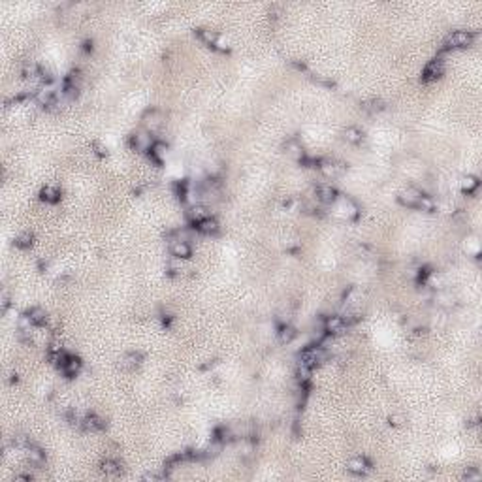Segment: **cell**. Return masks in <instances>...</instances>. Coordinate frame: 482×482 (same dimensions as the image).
<instances>
[{
  "label": "cell",
  "mask_w": 482,
  "mask_h": 482,
  "mask_svg": "<svg viewBox=\"0 0 482 482\" xmlns=\"http://www.w3.org/2000/svg\"><path fill=\"white\" fill-rule=\"evenodd\" d=\"M294 337H296V330L292 326H283L281 328V332H279V341L281 343H290Z\"/></svg>",
  "instance_id": "603a6c76"
},
{
  "label": "cell",
  "mask_w": 482,
  "mask_h": 482,
  "mask_svg": "<svg viewBox=\"0 0 482 482\" xmlns=\"http://www.w3.org/2000/svg\"><path fill=\"white\" fill-rule=\"evenodd\" d=\"M132 144H134V147L138 149V151H151L153 149V140H151V136L149 134H144V132H140V134H134L132 136Z\"/></svg>",
  "instance_id": "4fadbf2b"
},
{
  "label": "cell",
  "mask_w": 482,
  "mask_h": 482,
  "mask_svg": "<svg viewBox=\"0 0 482 482\" xmlns=\"http://www.w3.org/2000/svg\"><path fill=\"white\" fill-rule=\"evenodd\" d=\"M439 303L441 305H454V298H450V296H439Z\"/></svg>",
  "instance_id": "4dcf8cb0"
},
{
  "label": "cell",
  "mask_w": 482,
  "mask_h": 482,
  "mask_svg": "<svg viewBox=\"0 0 482 482\" xmlns=\"http://www.w3.org/2000/svg\"><path fill=\"white\" fill-rule=\"evenodd\" d=\"M446 70V62L443 57H435L434 60H430L428 62V66H426V70H424V79L426 81H435V79H439Z\"/></svg>",
  "instance_id": "3957f363"
},
{
  "label": "cell",
  "mask_w": 482,
  "mask_h": 482,
  "mask_svg": "<svg viewBox=\"0 0 482 482\" xmlns=\"http://www.w3.org/2000/svg\"><path fill=\"white\" fill-rule=\"evenodd\" d=\"M326 354L322 347H309V349H305L301 352L300 356V365L303 367H307V369H311L313 371L314 367H318L322 362H324Z\"/></svg>",
  "instance_id": "6da1fadb"
},
{
  "label": "cell",
  "mask_w": 482,
  "mask_h": 482,
  "mask_svg": "<svg viewBox=\"0 0 482 482\" xmlns=\"http://www.w3.org/2000/svg\"><path fill=\"white\" fill-rule=\"evenodd\" d=\"M24 450H26V459H28L32 465H42V463H44L46 456H44V452H42L40 448L30 445V446H26Z\"/></svg>",
  "instance_id": "d6986e66"
},
{
  "label": "cell",
  "mask_w": 482,
  "mask_h": 482,
  "mask_svg": "<svg viewBox=\"0 0 482 482\" xmlns=\"http://www.w3.org/2000/svg\"><path fill=\"white\" fill-rule=\"evenodd\" d=\"M209 217L211 215H209L207 207H204V205H194V207H191V211H189V218L193 220L194 224H198V222H202V220H205V218Z\"/></svg>",
  "instance_id": "ac0fdd59"
},
{
  "label": "cell",
  "mask_w": 482,
  "mask_h": 482,
  "mask_svg": "<svg viewBox=\"0 0 482 482\" xmlns=\"http://www.w3.org/2000/svg\"><path fill=\"white\" fill-rule=\"evenodd\" d=\"M420 196H422V193L420 191H416V189H405V191H401V193L398 194V200L401 205H405V207H414V209H416Z\"/></svg>",
  "instance_id": "30bf717a"
},
{
  "label": "cell",
  "mask_w": 482,
  "mask_h": 482,
  "mask_svg": "<svg viewBox=\"0 0 482 482\" xmlns=\"http://www.w3.org/2000/svg\"><path fill=\"white\" fill-rule=\"evenodd\" d=\"M463 191L467 194H473L477 189H479V179L475 177V175H467V177H463Z\"/></svg>",
  "instance_id": "cb8c5ba5"
},
{
  "label": "cell",
  "mask_w": 482,
  "mask_h": 482,
  "mask_svg": "<svg viewBox=\"0 0 482 482\" xmlns=\"http://www.w3.org/2000/svg\"><path fill=\"white\" fill-rule=\"evenodd\" d=\"M416 209H420V211H426V213H434L435 211V202L432 196H428V194H422L420 200H418V205H416Z\"/></svg>",
  "instance_id": "7402d4cb"
},
{
  "label": "cell",
  "mask_w": 482,
  "mask_h": 482,
  "mask_svg": "<svg viewBox=\"0 0 482 482\" xmlns=\"http://www.w3.org/2000/svg\"><path fill=\"white\" fill-rule=\"evenodd\" d=\"M475 40V34L469 30H454L450 36L446 38V48L450 49H465L469 48Z\"/></svg>",
  "instance_id": "7a4b0ae2"
},
{
  "label": "cell",
  "mask_w": 482,
  "mask_h": 482,
  "mask_svg": "<svg viewBox=\"0 0 482 482\" xmlns=\"http://www.w3.org/2000/svg\"><path fill=\"white\" fill-rule=\"evenodd\" d=\"M15 245H17L19 249H28V247L32 245V234H30V232L21 234V236L15 240Z\"/></svg>",
  "instance_id": "484cf974"
},
{
  "label": "cell",
  "mask_w": 482,
  "mask_h": 482,
  "mask_svg": "<svg viewBox=\"0 0 482 482\" xmlns=\"http://www.w3.org/2000/svg\"><path fill=\"white\" fill-rule=\"evenodd\" d=\"M164 479H166V475H160V473H147V475H144V481H151V482L164 481Z\"/></svg>",
  "instance_id": "f1b7e54d"
},
{
  "label": "cell",
  "mask_w": 482,
  "mask_h": 482,
  "mask_svg": "<svg viewBox=\"0 0 482 482\" xmlns=\"http://www.w3.org/2000/svg\"><path fill=\"white\" fill-rule=\"evenodd\" d=\"M81 426H83L87 432H100V430H104L106 422L102 420L100 416H96V414H87L83 420H81Z\"/></svg>",
  "instance_id": "5bb4252c"
},
{
  "label": "cell",
  "mask_w": 482,
  "mask_h": 482,
  "mask_svg": "<svg viewBox=\"0 0 482 482\" xmlns=\"http://www.w3.org/2000/svg\"><path fill=\"white\" fill-rule=\"evenodd\" d=\"M463 477H465L467 481H481L482 475L477 469H469V471H465V475H463Z\"/></svg>",
  "instance_id": "f546056e"
},
{
  "label": "cell",
  "mask_w": 482,
  "mask_h": 482,
  "mask_svg": "<svg viewBox=\"0 0 482 482\" xmlns=\"http://www.w3.org/2000/svg\"><path fill=\"white\" fill-rule=\"evenodd\" d=\"M79 365H81V362L77 360V358H73L70 354H64L62 356V360L59 362V367L62 369V373L68 375V377H73V375L79 371Z\"/></svg>",
  "instance_id": "8fae6325"
},
{
  "label": "cell",
  "mask_w": 482,
  "mask_h": 482,
  "mask_svg": "<svg viewBox=\"0 0 482 482\" xmlns=\"http://www.w3.org/2000/svg\"><path fill=\"white\" fill-rule=\"evenodd\" d=\"M332 205L336 209V215L341 218H352L358 215V207L349 198H337Z\"/></svg>",
  "instance_id": "277c9868"
},
{
  "label": "cell",
  "mask_w": 482,
  "mask_h": 482,
  "mask_svg": "<svg viewBox=\"0 0 482 482\" xmlns=\"http://www.w3.org/2000/svg\"><path fill=\"white\" fill-rule=\"evenodd\" d=\"M314 198H316V202H320V204H330L332 205L339 198V194H337V191L332 187V185H326V183H322V185H318V187L314 189Z\"/></svg>",
  "instance_id": "5b68a950"
},
{
  "label": "cell",
  "mask_w": 482,
  "mask_h": 482,
  "mask_svg": "<svg viewBox=\"0 0 482 482\" xmlns=\"http://www.w3.org/2000/svg\"><path fill=\"white\" fill-rule=\"evenodd\" d=\"M347 471L350 475H356V477H363L371 471V463L367 461L365 458H352L347 463Z\"/></svg>",
  "instance_id": "ba28073f"
},
{
  "label": "cell",
  "mask_w": 482,
  "mask_h": 482,
  "mask_svg": "<svg viewBox=\"0 0 482 482\" xmlns=\"http://www.w3.org/2000/svg\"><path fill=\"white\" fill-rule=\"evenodd\" d=\"M100 471L106 475V477H117L120 473V463L117 459H104L100 463Z\"/></svg>",
  "instance_id": "e0dca14e"
},
{
  "label": "cell",
  "mask_w": 482,
  "mask_h": 482,
  "mask_svg": "<svg viewBox=\"0 0 482 482\" xmlns=\"http://www.w3.org/2000/svg\"><path fill=\"white\" fill-rule=\"evenodd\" d=\"M383 108H385V104H383L381 100H371L369 104L363 106V109H369V111H381Z\"/></svg>",
  "instance_id": "83f0119b"
},
{
  "label": "cell",
  "mask_w": 482,
  "mask_h": 482,
  "mask_svg": "<svg viewBox=\"0 0 482 482\" xmlns=\"http://www.w3.org/2000/svg\"><path fill=\"white\" fill-rule=\"evenodd\" d=\"M320 171L324 173L326 177H339L341 173H343V164H339L336 160H324V162H320Z\"/></svg>",
  "instance_id": "7c38bea8"
},
{
  "label": "cell",
  "mask_w": 482,
  "mask_h": 482,
  "mask_svg": "<svg viewBox=\"0 0 482 482\" xmlns=\"http://www.w3.org/2000/svg\"><path fill=\"white\" fill-rule=\"evenodd\" d=\"M285 149H287V153L294 155V157H301L303 155V149H301V145L296 140H289L287 145H285Z\"/></svg>",
  "instance_id": "d4e9b609"
},
{
  "label": "cell",
  "mask_w": 482,
  "mask_h": 482,
  "mask_svg": "<svg viewBox=\"0 0 482 482\" xmlns=\"http://www.w3.org/2000/svg\"><path fill=\"white\" fill-rule=\"evenodd\" d=\"M169 253H171V256H175V258H191L193 247L185 240H175L169 243Z\"/></svg>",
  "instance_id": "9c48e42d"
},
{
  "label": "cell",
  "mask_w": 482,
  "mask_h": 482,
  "mask_svg": "<svg viewBox=\"0 0 482 482\" xmlns=\"http://www.w3.org/2000/svg\"><path fill=\"white\" fill-rule=\"evenodd\" d=\"M343 138L352 145H358L363 142V132H362L358 126H347L343 130Z\"/></svg>",
  "instance_id": "2e32d148"
},
{
  "label": "cell",
  "mask_w": 482,
  "mask_h": 482,
  "mask_svg": "<svg viewBox=\"0 0 482 482\" xmlns=\"http://www.w3.org/2000/svg\"><path fill=\"white\" fill-rule=\"evenodd\" d=\"M198 232H202V234H217L218 232V224L215 218H205L202 222H198V224H194Z\"/></svg>",
  "instance_id": "ffe728a7"
},
{
  "label": "cell",
  "mask_w": 482,
  "mask_h": 482,
  "mask_svg": "<svg viewBox=\"0 0 482 482\" xmlns=\"http://www.w3.org/2000/svg\"><path fill=\"white\" fill-rule=\"evenodd\" d=\"M198 38L204 42L205 46L209 48H217V49H226L224 42H222V36L215 32V30H209V28H200L198 30Z\"/></svg>",
  "instance_id": "8992f818"
},
{
  "label": "cell",
  "mask_w": 482,
  "mask_h": 482,
  "mask_svg": "<svg viewBox=\"0 0 482 482\" xmlns=\"http://www.w3.org/2000/svg\"><path fill=\"white\" fill-rule=\"evenodd\" d=\"M140 360H142V356L136 354V352H132V354H128V356L124 358V365H126V367H136V365L140 363Z\"/></svg>",
  "instance_id": "4316f807"
},
{
  "label": "cell",
  "mask_w": 482,
  "mask_h": 482,
  "mask_svg": "<svg viewBox=\"0 0 482 482\" xmlns=\"http://www.w3.org/2000/svg\"><path fill=\"white\" fill-rule=\"evenodd\" d=\"M40 194H42V200H46V202H49V204L59 202V198H60V191L57 189V187H51V185L44 187Z\"/></svg>",
  "instance_id": "44dd1931"
},
{
  "label": "cell",
  "mask_w": 482,
  "mask_h": 482,
  "mask_svg": "<svg viewBox=\"0 0 482 482\" xmlns=\"http://www.w3.org/2000/svg\"><path fill=\"white\" fill-rule=\"evenodd\" d=\"M324 330L326 334H330V336H339V334H343L347 330V320L343 316H339V314H332V316H328L324 320Z\"/></svg>",
  "instance_id": "52a82bcc"
},
{
  "label": "cell",
  "mask_w": 482,
  "mask_h": 482,
  "mask_svg": "<svg viewBox=\"0 0 482 482\" xmlns=\"http://www.w3.org/2000/svg\"><path fill=\"white\" fill-rule=\"evenodd\" d=\"M8 305H10V300H8V296L4 294V296H2V309L6 311V309H8Z\"/></svg>",
  "instance_id": "1f68e13d"
},
{
  "label": "cell",
  "mask_w": 482,
  "mask_h": 482,
  "mask_svg": "<svg viewBox=\"0 0 482 482\" xmlns=\"http://www.w3.org/2000/svg\"><path fill=\"white\" fill-rule=\"evenodd\" d=\"M24 316H26V320L30 322V326L44 324V322H46V318H48L46 311H44V309H40V307H32V309H28V311L24 313Z\"/></svg>",
  "instance_id": "9a60e30c"
}]
</instances>
